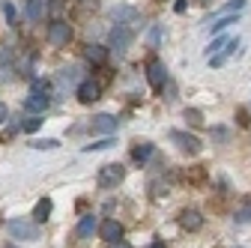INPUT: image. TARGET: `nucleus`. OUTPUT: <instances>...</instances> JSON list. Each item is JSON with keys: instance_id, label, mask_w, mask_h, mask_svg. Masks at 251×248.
<instances>
[{"instance_id": "f257e3e1", "label": "nucleus", "mask_w": 251, "mask_h": 248, "mask_svg": "<svg viewBox=\"0 0 251 248\" xmlns=\"http://www.w3.org/2000/svg\"><path fill=\"white\" fill-rule=\"evenodd\" d=\"M123 176H126V168H123L120 162H111V165H102V168H99L96 182L102 185V189H114L117 182H123Z\"/></svg>"}, {"instance_id": "f03ea898", "label": "nucleus", "mask_w": 251, "mask_h": 248, "mask_svg": "<svg viewBox=\"0 0 251 248\" xmlns=\"http://www.w3.org/2000/svg\"><path fill=\"white\" fill-rule=\"evenodd\" d=\"M69 39H72V24L69 21H51V27H48V42L51 45H69Z\"/></svg>"}, {"instance_id": "7ed1b4c3", "label": "nucleus", "mask_w": 251, "mask_h": 248, "mask_svg": "<svg viewBox=\"0 0 251 248\" xmlns=\"http://www.w3.org/2000/svg\"><path fill=\"white\" fill-rule=\"evenodd\" d=\"M132 36H135V33H132L129 24H117V27L111 30V48H114L117 54H123L126 48L132 45Z\"/></svg>"}, {"instance_id": "20e7f679", "label": "nucleus", "mask_w": 251, "mask_h": 248, "mask_svg": "<svg viewBox=\"0 0 251 248\" xmlns=\"http://www.w3.org/2000/svg\"><path fill=\"white\" fill-rule=\"evenodd\" d=\"M9 236L12 239H39V224L36 222H9Z\"/></svg>"}, {"instance_id": "39448f33", "label": "nucleus", "mask_w": 251, "mask_h": 248, "mask_svg": "<svg viewBox=\"0 0 251 248\" xmlns=\"http://www.w3.org/2000/svg\"><path fill=\"white\" fill-rule=\"evenodd\" d=\"M147 81H150L152 90H162V87H165L168 72H165V66L159 63V60H150V63H147Z\"/></svg>"}, {"instance_id": "423d86ee", "label": "nucleus", "mask_w": 251, "mask_h": 248, "mask_svg": "<svg viewBox=\"0 0 251 248\" xmlns=\"http://www.w3.org/2000/svg\"><path fill=\"white\" fill-rule=\"evenodd\" d=\"M48 105H51V96H48V93H42V90H33V93L24 99V111H30V114H39V111H45Z\"/></svg>"}, {"instance_id": "0eeeda50", "label": "nucleus", "mask_w": 251, "mask_h": 248, "mask_svg": "<svg viewBox=\"0 0 251 248\" xmlns=\"http://www.w3.org/2000/svg\"><path fill=\"white\" fill-rule=\"evenodd\" d=\"M179 227H182V230H201V227H203V215H201L198 209L179 212Z\"/></svg>"}, {"instance_id": "6e6552de", "label": "nucleus", "mask_w": 251, "mask_h": 248, "mask_svg": "<svg viewBox=\"0 0 251 248\" xmlns=\"http://www.w3.org/2000/svg\"><path fill=\"white\" fill-rule=\"evenodd\" d=\"M99 236H102L105 242H117V239H123V227H120V222H114V219L102 222V224H99Z\"/></svg>"}, {"instance_id": "1a4fd4ad", "label": "nucleus", "mask_w": 251, "mask_h": 248, "mask_svg": "<svg viewBox=\"0 0 251 248\" xmlns=\"http://www.w3.org/2000/svg\"><path fill=\"white\" fill-rule=\"evenodd\" d=\"M236 48H239V39H230V42H227L222 51H218V54H212V57H209V66H215V69H218V66H225L227 60L233 57V51H236Z\"/></svg>"}, {"instance_id": "9d476101", "label": "nucleus", "mask_w": 251, "mask_h": 248, "mask_svg": "<svg viewBox=\"0 0 251 248\" xmlns=\"http://www.w3.org/2000/svg\"><path fill=\"white\" fill-rule=\"evenodd\" d=\"M99 93H102V87H99L96 81H84V84L78 87V99H81L84 105H90V102L99 99Z\"/></svg>"}, {"instance_id": "9b49d317", "label": "nucleus", "mask_w": 251, "mask_h": 248, "mask_svg": "<svg viewBox=\"0 0 251 248\" xmlns=\"http://www.w3.org/2000/svg\"><path fill=\"white\" fill-rule=\"evenodd\" d=\"M90 129H93V132H105V135H111V132L117 129V120H114L111 114H99V117H93Z\"/></svg>"}, {"instance_id": "f8f14e48", "label": "nucleus", "mask_w": 251, "mask_h": 248, "mask_svg": "<svg viewBox=\"0 0 251 248\" xmlns=\"http://www.w3.org/2000/svg\"><path fill=\"white\" fill-rule=\"evenodd\" d=\"M171 138L179 144V149H185V152H201V141L198 138H192V135H185V132H171Z\"/></svg>"}, {"instance_id": "ddd939ff", "label": "nucleus", "mask_w": 251, "mask_h": 248, "mask_svg": "<svg viewBox=\"0 0 251 248\" xmlns=\"http://www.w3.org/2000/svg\"><path fill=\"white\" fill-rule=\"evenodd\" d=\"M51 209H54V203H51V198H42V200L36 203V209H33V222H36V224H42V222H48V215H51Z\"/></svg>"}, {"instance_id": "4468645a", "label": "nucleus", "mask_w": 251, "mask_h": 248, "mask_svg": "<svg viewBox=\"0 0 251 248\" xmlns=\"http://www.w3.org/2000/svg\"><path fill=\"white\" fill-rule=\"evenodd\" d=\"M87 60H90V63H105V60H108V48H102V45H87Z\"/></svg>"}, {"instance_id": "2eb2a0df", "label": "nucleus", "mask_w": 251, "mask_h": 248, "mask_svg": "<svg viewBox=\"0 0 251 248\" xmlns=\"http://www.w3.org/2000/svg\"><path fill=\"white\" fill-rule=\"evenodd\" d=\"M93 230H96V219H93V215H84L81 224H78V236L87 239V236H93Z\"/></svg>"}, {"instance_id": "dca6fc26", "label": "nucleus", "mask_w": 251, "mask_h": 248, "mask_svg": "<svg viewBox=\"0 0 251 248\" xmlns=\"http://www.w3.org/2000/svg\"><path fill=\"white\" fill-rule=\"evenodd\" d=\"M152 149H155L152 144H138V147L132 149V159H135V162H147V159L152 156Z\"/></svg>"}, {"instance_id": "f3484780", "label": "nucleus", "mask_w": 251, "mask_h": 248, "mask_svg": "<svg viewBox=\"0 0 251 248\" xmlns=\"http://www.w3.org/2000/svg\"><path fill=\"white\" fill-rule=\"evenodd\" d=\"M233 219H236V224H248V222H251V200H245V203L236 209Z\"/></svg>"}, {"instance_id": "a211bd4d", "label": "nucleus", "mask_w": 251, "mask_h": 248, "mask_svg": "<svg viewBox=\"0 0 251 248\" xmlns=\"http://www.w3.org/2000/svg\"><path fill=\"white\" fill-rule=\"evenodd\" d=\"M42 9H45L42 0H27V18H33V21L42 18Z\"/></svg>"}, {"instance_id": "6ab92c4d", "label": "nucleus", "mask_w": 251, "mask_h": 248, "mask_svg": "<svg viewBox=\"0 0 251 248\" xmlns=\"http://www.w3.org/2000/svg\"><path fill=\"white\" fill-rule=\"evenodd\" d=\"M111 147H114V138H102V141H96V144H87L84 152H99V149H111Z\"/></svg>"}, {"instance_id": "aec40b11", "label": "nucleus", "mask_w": 251, "mask_h": 248, "mask_svg": "<svg viewBox=\"0 0 251 248\" xmlns=\"http://www.w3.org/2000/svg\"><path fill=\"white\" fill-rule=\"evenodd\" d=\"M230 24H236V18L233 15H225V18H218L215 24H209V30H212V33H222V30H227Z\"/></svg>"}, {"instance_id": "412c9836", "label": "nucleus", "mask_w": 251, "mask_h": 248, "mask_svg": "<svg viewBox=\"0 0 251 248\" xmlns=\"http://www.w3.org/2000/svg\"><path fill=\"white\" fill-rule=\"evenodd\" d=\"M227 42H230L227 36H215V39L209 42V48H206V54H209V57H212V54H218V51H222V48H225Z\"/></svg>"}, {"instance_id": "4be33fe9", "label": "nucleus", "mask_w": 251, "mask_h": 248, "mask_svg": "<svg viewBox=\"0 0 251 248\" xmlns=\"http://www.w3.org/2000/svg\"><path fill=\"white\" fill-rule=\"evenodd\" d=\"M39 126H42V120H39V117H27V120L21 123V129H24V132H30V135L39 132Z\"/></svg>"}, {"instance_id": "5701e85b", "label": "nucleus", "mask_w": 251, "mask_h": 248, "mask_svg": "<svg viewBox=\"0 0 251 248\" xmlns=\"http://www.w3.org/2000/svg\"><path fill=\"white\" fill-rule=\"evenodd\" d=\"M30 147H33V149H57L60 141H57V138H45V141H33Z\"/></svg>"}, {"instance_id": "b1692460", "label": "nucleus", "mask_w": 251, "mask_h": 248, "mask_svg": "<svg viewBox=\"0 0 251 248\" xmlns=\"http://www.w3.org/2000/svg\"><path fill=\"white\" fill-rule=\"evenodd\" d=\"M185 120L192 123V126H201L203 123V117H201V111H185Z\"/></svg>"}, {"instance_id": "393cba45", "label": "nucleus", "mask_w": 251, "mask_h": 248, "mask_svg": "<svg viewBox=\"0 0 251 248\" xmlns=\"http://www.w3.org/2000/svg\"><path fill=\"white\" fill-rule=\"evenodd\" d=\"M3 15H6V21H9V24L15 27V21H18V15H15V6H12V3H6V6H3Z\"/></svg>"}, {"instance_id": "a878e982", "label": "nucleus", "mask_w": 251, "mask_h": 248, "mask_svg": "<svg viewBox=\"0 0 251 248\" xmlns=\"http://www.w3.org/2000/svg\"><path fill=\"white\" fill-rule=\"evenodd\" d=\"M108 248H132V245L123 242V239H117V242H108Z\"/></svg>"}, {"instance_id": "bb28decb", "label": "nucleus", "mask_w": 251, "mask_h": 248, "mask_svg": "<svg viewBox=\"0 0 251 248\" xmlns=\"http://www.w3.org/2000/svg\"><path fill=\"white\" fill-rule=\"evenodd\" d=\"M6 114H9V111H6V105L0 102V126H3V123H6Z\"/></svg>"}, {"instance_id": "cd10ccee", "label": "nucleus", "mask_w": 251, "mask_h": 248, "mask_svg": "<svg viewBox=\"0 0 251 248\" xmlns=\"http://www.w3.org/2000/svg\"><path fill=\"white\" fill-rule=\"evenodd\" d=\"M150 248H165V242H152V245H150Z\"/></svg>"}, {"instance_id": "c85d7f7f", "label": "nucleus", "mask_w": 251, "mask_h": 248, "mask_svg": "<svg viewBox=\"0 0 251 248\" xmlns=\"http://www.w3.org/2000/svg\"><path fill=\"white\" fill-rule=\"evenodd\" d=\"M159 3H165V0H159Z\"/></svg>"}]
</instances>
